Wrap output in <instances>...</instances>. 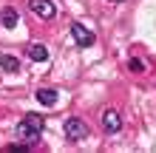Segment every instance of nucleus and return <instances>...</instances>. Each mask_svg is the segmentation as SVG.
Listing matches in <instances>:
<instances>
[{"label":"nucleus","mask_w":156,"mask_h":153,"mask_svg":"<svg viewBox=\"0 0 156 153\" xmlns=\"http://www.w3.org/2000/svg\"><path fill=\"white\" fill-rule=\"evenodd\" d=\"M43 128H45V119L43 116H37V113H26L23 116V122L17 125V136H20L26 145H37L40 142V136H43Z\"/></svg>","instance_id":"f257e3e1"},{"label":"nucleus","mask_w":156,"mask_h":153,"mask_svg":"<svg viewBox=\"0 0 156 153\" xmlns=\"http://www.w3.org/2000/svg\"><path fill=\"white\" fill-rule=\"evenodd\" d=\"M62 130H66V139H68V142H82V139H88V125L82 122V119H77V116L66 119Z\"/></svg>","instance_id":"f03ea898"},{"label":"nucleus","mask_w":156,"mask_h":153,"mask_svg":"<svg viewBox=\"0 0 156 153\" xmlns=\"http://www.w3.org/2000/svg\"><path fill=\"white\" fill-rule=\"evenodd\" d=\"M71 37H74V43H77L80 48H91V46H94V40H97L94 31L85 29L82 23H74V26H71Z\"/></svg>","instance_id":"7ed1b4c3"},{"label":"nucleus","mask_w":156,"mask_h":153,"mask_svg":"<svg viewBox=\"0 0 156 153\" xmlns=\"http://www.w3.org/2000/svg\"><path fill=\"white\" fill-rule=\"evenodd\" d=\"M29 9L40 17V20H51V17L57 14V6H54V0H31Z\"/></svg>","instance_id":"20e7f679"},{"label":"nucleus","mask_w":156,"mask_h":153,"mask_svg":"<svg viewBox=\"0 0 156 153\" xmlns=\"http://www.w3.org/2000/svg\"><path fill=\"white\" fill-rule=\"evenodd\" d=\"M102 128L108 133H116L119 128H122V119H119V113L114 111V108H108V111L102 113Z\"/></svg>","instance_id":"39448f33"},{"label":"nucleus","mask_w":156,"mask_h":153,"mask_svg":"<svg viewBox=\"0 0 156 153\" xmlns=\"http://www.w3.org/2000/svg\"><path fill=\"white\" fill-rule=\"evenodd\" d=\"M37 102L45 105V108H54L57 105V91H54V88H40L37 91Z\"/></svg>","instance_id":"423d86ee"},{"label":"nucleus","mask_w":156,"mask_h":153,"mask_svg":"<svg viewBox=\"0 0 156 153\" xmlns=\"http://www.w3.org/2000/svg\"><path fill=\"white\" fill-rule=\"evenodd\" d=\"M0 68L9 71V74H17L20 71V60L12 57V54H0Z\"/></svg>","instance_id":"0eeeda50"},{"label":"nucleus","mask_w":156,"mask_h":153,"mask_svg":"<svg viewBox=\"0 0 156 153\" xmlns=\"http://www.w3.org/2000/svg\"><path fill=\"white\" fill-rule=\"evenodd\" d=\"M29 57L34 62H45L48 60V48H45L43 43H34V46H29Z\"/></svg>","instance_id":"6e6552de"},{"label":"nucleus","mask_w":156,"mask_h":153,"mask_svg":"<svg viewBox=\"0 0 156 153\" xmlns=\"http://www.w3.org/2000/svg\"><path fill=\"white\" fill-rule=\"evenodd\" d=\"M0 23H3V29H14L17 26V12L12 6H6L3 12H0Z\"/></svg>","instance_id":"1a4fd4ad"},{"label":"nucleus","mask_w":156,"mask_h":153,"mask_svg":"<svg viewBox=\"0 0 156 153\" xmlns=\"http://www.w3.org/2000/svg\"><path fill=\"white\" fill-rule=\"evenodd\" d=\"M131 71H136V74L145 71V62H142V60H131Z\"/></svg>","instance_id":"9d476101"},{"label":"nucleus","mask_w":156,"mask_h":153,"mask_svg":"<svg viewBox=\"0 0 156 153\" xmlns=\"http://www.w3.org/2000/svg\"><path fill=\"white\" fill-rule=\"evenodd\" d=\"M111 3H122V0H111Z\"/></svg>","instance_id":"9b49d317"}]
</instances>
